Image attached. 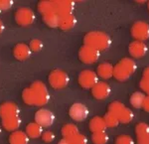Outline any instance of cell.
Instances as JSON below:
<instances>
[{
  "mask_svg": "<svg viewBox=\"0 0 149 144\" xmlns=\"http://www.w3.org/2000/svg\"><path fill=\"white\" fill-rule=\"evenodd\" d=\"M22 98L24 102L28 105L42 106L48 104L50 95L45 83L40 81H36L31 85L30 88H27L23 90Z\"/></svg>",
  "mask_w": 149,
  "mask_h": 144,
  "instance_id": "cell-1",
  "label": "cell"
},
{
  "mask_svg": "<svg viewBox=\"0 0 149 144\" xmlns=\"http://www.w3.org/2000/svg\"><path fill=\"white\" fill-rule=\"evenodd\" d=\"M84 40H85V45L95 48L100 52L109 49L111 44L109 36L103 32H98V31L88 33Z\"/></svg>",
  "mask_w": 149,
  "mask_h": 144,
  "instance_id": "cell-2",
  "label": "cell"
},
{
  "mask_svg": "<svg viewBox=\"0 0 149 144\" xmlns=\"http://www.w3.org/2000/svg\"><path fill=\"white\" fill-rule=\"evenodd\" d=\"M136 64L132 59L125 58L122 59L113 69V77L117 81H127L135 73Z\"/></svg>",
  "mask_w": 149,
  "mask_h": 144,
  "instance_id": "cell-3",
  "label": "cell"
},
{
  "mask_svg": "<svg viewBox=\"0 0 149 144\" xmlns=\"http://www.w3.org/2000/svg\"><path fill=\"white\" fill-rule=\"evenodd\" d=\"M49 83L56 90H62L69 85L70 78L62 70H54L49 75Z\"/></svg>",
  "mask_w": 149,
  "mask_h": 144,
  "instance_id": "cell-4",
  "label": "cell"
},
{
  "mask_svg": "<svg viewBox=\"0 0 149 144\" xmlns=\"http://www.w3.org/2000/svg\"><path fill=\"white\" fill-rule=\"evenodd\" d=\"M15 21L20 26H29L34 23L35 21V13L30 8L22 7L19 8L15 13Z\"/></svg>",
  "mask_w": 149,
  "mask_h": 144,
  "instance_id": "cell-5",
  "label": "cell"
},
{
  "mask_svg": "<svg viewBox=\"0 0 149 144\" xmlns=\"http://www.w3.org/2000/svg\"><path fill=\"white\" fill-rule=\"evenodd\" d=\"M100 56V52L98 50L95 49L93 47L86 46L85 45L84 47L81 48L79 52V57L80 60L85 64H93L98 61Z\"/></svg>",
  "mask_w": 149,
  "mask_h": 144,
  "instance_id": "cell-6",
  "label": "cell"
},
{
  "mask_svg": "<svg viewBox=\"0 0 149 144\" xmlns=\"http://www.w3.org/2000/svg\"><path fill=\"white\" fill-rule=\"evenodd\" d=\"M131 35L136 41L143 42L147 40L149 38V25L143 21L134 23L131 28Z\"/></svg>",
  "mask_w": 149,
  "mask_h": 144,
  "instance_id": "cell-7",
  "label": "cell"
},
{
  "mask_svg": "<svg viewBox=\"0 0 149 144\" xmlns=\"http://www.w3.org/2000/svg\"><path fill=\"white\" fill-rule=\"evenodd\" d=\"M97 83V75L91 70H85L79 75V83L84 88H93Z\"/></svg>",
  "mask_w": 149,
  "mask_h": 144,
  "instance_id": "cell-8",
  "label": "cell"
},
{
  "mask_svg": "<svg viewBox=\"0 0 149 144\" xmlns=\"http://www.w3.org/2000/svg\"><path fill=\"white\" fill-rule=\"evenodd\" d=\"M55 121V115L49 109H42L38 110L35 114V122L40 124L42 127L51 126Z\"/></svg>",
  "mask_w": 149,
  "mask_h": 144,
  "instance_id": "cell-9",
  "label": "cell"
},
{
  "mask_svg": "<svg viewBox=\"0 0 149 144\" xmlns=\"http://www.w3.org/2000/svg\"><path fill=\"white\" fill-rule=\"evenodd\" d=\"M69 114L74 120L76 121H84L88 116V109L86 105L83 104H74L70 107Z\"/></svg>",
  "mask_w": 149,
  "mask_h": 144,
  "instance_id": "cell-10",
  "label": "cell"
},
{
  "mask_svg": "<svg viewBox=\"0 0 149 144\" xmlns=\"http://www.w3.org/2000/svg\"><path fill=\"white\" fill-rule=\"evenodd\" d=\"M19 112H20V109L17 106V104L14 102H7L0 105V116L2 119L13 116H19Z\"/></svg>",
  "mask_w": 149,
  "mask_h": 144,
  "instance_id": "cell-11",
  "label": "cell"
},
{
  "mask_svg": "<svg viewBox=\"0 0 149 144\" xmlns=\"http://www.w3.org/2000/svg\"><path fill=\"white\" fill-rule=\"evenodd\" d=\"M110 86L104 81L98 83L92 88V93L97 99H105L110 95Z\"/></svg>",
  "mask_w": 149,
  "mask_h": 144,
  "instance_id": "cell-12",
  "label": "cell"
},
{
  "mask_svg": "<svg viewBox=\"0 0 149 144\" xmlns=\"http://www.w3.org/2000/svg\"><path fill=\"white\" fill-rule=\"evenodd\" d=\"M148 51V48L144 44L143 42L140 41H133L129 45V53L133 58H143L146 55Z\"/></svg>",
  "mask_w": 149,
  "mask_h": 144,
  "instance_id": "cell-13",
  "label": "cell"
},
{
  "mask_svg": "<svg viewBox=\"0 0 149 144\" xmlns=\"http://www.w3.org/2000/svg\"><path fill=\"white\" fill-rule=\"evenodd\" d=\"M55 5V12L59 14L60 16L67 15V14H72V11L74 10V3L73 1H54Z\"/></svg>",
  "mask_w": 149,
  "mask_h": 144,
  "instance_id": "cell-14",
  "label": "cell"
},
{
  "mask_svg": "<svg viewBox=\"0 0 149 144\" xmlns=\"http://www.w3.org/2000/svg\"><path fill=\"white\" fill-rule=\"evenodd\" d=\"M31 49L28 45L26 44H17L13 49V55L19 61H24V60H27L31 55Z\"/></svg>",
  "mask_w": 149,
  "mask_h": 144,
  "instance_id": "cell-15",
  "label": "cell"
},
{
  "mask_svg": "<svg viewBox=\"0 0 149 144\" xmlns=\"http://www.w3.org/2000/svg\"><path fill=\"white\" fill-rule=\"evenodd\" d=\"M77 24V19L73 14H67V15L60 16L59 27L63 30H70L74 28Z\"/></svg>",
  "mask_w": 149,
  "mask_h": 144,
  "instance_id": "cell-16",
  "label": "cell"
},
{
  "mask_svg": "<svg viewBox=\"0 0 149 144\" xmlns=\"http://www.w3.org/2000/svg\"><path fill=\"white\" fill-rule=\"evenodd\" d=\"M21 119L19 116L8 117V118L2 119V125L8 131H16L20 127Z\"/></svg>",
  "mask_w": 149,
  "mask_h": 144,
  "instance_id": "cell-17",
  "label": "cell"
},
{
  "mask_svg": "<svg viewBox=\"0 0 149 144\" xmlns=\"http://www.w3.org/2000/svg\"><path fill=\"white\" fill-rule=\"evenodd\" d=\"M26 134L29 136V138H38L42 136L43 127L37 122H31L26 126Z\"/></svg>",
  "mask_w": 149,
  "mask_h": 144,
  "instance_id": "cell-18",
  "label": "cell"
},
{
  "mask_svg": "<svg viewBox=\"0 0 149 144\" xmlns=\"http://www.w3.org/2000/svg\"><path fill=\"white\" fill-rule=\"evenodd\" d=\"M9 142L10 144H28L29 136L26 134V132L16 130L10 135Z\"/></svg>",
  "mask_w": 149,
  "mask_h": 144,
  "instance_id": "cell-19",
  "label": "cell"
},
{
  "mask_svg": "<svg viewBox=\"0 0 149 144\" xmlns=\"http://www.w3.org/2000/svg\"><path fill=\"white\" fill-rule=\"evenodd\" d=\"M114 67L109 63H102L97 67V75L102 79H109L113 76Z\"/></svg>",
  "mask_w": 149,
  "mask_h": 144,
  "instance_id": "cell-20",
  "label": "cell"
},
{
  "mask_svg": "<svg viewBox=\"0 0 149 144\" xmlns=\"http://www.w3.org/2000/svg\"><path fill=\"white\" fill-rule=\"evenodd\" d=\"M107 127V124H105V121H104V119H103V117L95 116L91 119V121H90V129L93 133L98 132V131H104Z\"/></svg>",
  "mask_w": 149,
  "mask_h": 144,
  "instance_id": "cell-21",
  "label": "cell"
},
{
  "mask_svg": "<svg viewBox=\"0 0 149 144\" xmlns=\"http://www.w3.org/2000/svg\"><path fill=\"white\" fill-rule=\"evenodd\" d=\"M43 20L46 23V25H48L51 28H55V27H59L60 24V15L57 14L56 12H52V13L46 14L43 17Z\"/></svg>",
  "mask_w": 149,
  "mask_h": 144,
  "instance_id": "cell-22",
  "label": "cell"
},
{
  "mask_svg": "<svg viewBox=\"0 0 149 144\" xmlns=\"http://www.w3.org/2000/svg\"><path fill=\"white\" fill-rule=\"evenodd\" d=\"M146 95L144 93L140 92H136L134 93H132V95L130 97V104L135 109H141L143 106V102L145 99Z\"/></svg>",
  "mask_w": 149,
  "mask_h": 144,
  "instance_id": "cell-23",
  "label": "cell"
},
{
  "mask_svg": "<svg viewBox=\"0 0 149 144\" xmlns=\"http://www.w3.org/2000/svg\"><path fill=\"white\" fill-rule=\"evenodd\" d=\"M38 10H39L40 13H42L43 15H46V14L55 12L54 1H41L40 3L38 4Z\"/></svg>",
  "mask_w": 149,
  "mask_h": 144,
  "instance_id": "cell-24",
  "label": "cell"
},
{
  "mask_svg": "<svg viewBox=\"0 0 149 144\" xmlns=\"http://www.w3.org/2000/svg\"><path fill=\"white\" fill-rule=\"evenodd\" d=\"M109 135L105 131H98L93 132L92 136V140L95 144H107L109 142Z\"/></svg>",
  "mask_w": 149,
  "mask_h": 144,
  "instance_id": "cell-25",
  "label": "cell"
},
{
  "mask_svg": "<svg viewBox=\"0 0 149 144\" xmlns=\"http://www.w3.org/2000/svg\"><path fill=\"white\" fill-rule=\"evenodd\" d=\"M77 133H79V129H78V127L73 123L66 124V125H64L63 128H62V135L64 136V138H70Z\"/></svg>",
  "mask_w": 149,
  "mask_h": 144,
  "instance_id": "cell-26",
  "label": "cell"
},
{
  "mask_svg": "<svg viewBox=\"0 0 149 144\" xmlns=\"http://www.w3.org/2000/svg\"><path fill=\"white\" fill-rule=\"evenodd\" d=\"M103 119H104L107 126L109 127V128H112V127L117 126V125H118V123H119L118 117H117L116 115H114L113 113H111V112H109V111L104 115Z\"/></svg>",
  "mask_w": 149,
  "mask_h": 144,
  "instance_id": "cell-27",
  "label": "cell"
},
{
  "mask_svg": "<svg viewBox=\"0 0 149 144\" xmlns=\"http://www.w3.org/2000/svg\"><path fill=\"white\" fill-rule=\"evenodd\" d=\"M133 117L134 115L132 110L127 109V107H124V109L121 111V113L118 115L119 122H122V123H129L133 119Z\"/></svg>",
  "mask_w": 149,
  "mask_h": 144,
  "instance_id": "cell-28",
  "label": "cell"
},
{
  "mask_svg": "<svg viewBox=\"0 0 149 144\" xmlns=\"http://www.w3.org/2000/svg\"><path fill=\"white\" fill-rule=\"evenodd\" d=\"M124 105L123 104H121V102H111V104H109V111L111 112V113H113L114 115H116L117 117H118V115L121 113V111L124 109Z\"/></svg>",
  "mask_w": 149,
  "mask_h": 144,
  "instance_id": "cell-29",
  "label": "cell"
},
{
  "mask_svg": "<svg viewBox=\"0 0 149 144\" xmlns=\"http://www.w3.org/2000/svg\"><path fill=\"white\" fill-rule=\"evenodd\" d=\"M71 144H88V139L84 134H81L80 132L74 134L72 137L68 138Z\"/></svg>",
  "mask_w": 149,
  "mask_h": 144,
  "instance_id": "cell-30",
  "label": "cell"
},
{
  "mask_svg": "<svg viewBox=\"0 0 149 144\" xmlns=\"http://www.w3.org/2000/svg\"><path fill=\"white\" fill-rule=\"evenodd\" d=\"M136 135L137 137H141V136H145L149 134V125L146 123H138L135 128Z\"/></svg>",
  "mask_w": 149,
  "mask_h": 144,
  "instance_id": "cell-31",
  "label": "cell"
},
{
  "mask_svg": "<svg viewBox=\"0 0 149 144\" xmlns=\"http://www.w3.org/2000/svg\"><path fill=\"white\" fill-rule=\"evenodd\" d=\"M29 47H30L31 51L39 52V51H41V50L43 49V43H42V41L39 40V39H33L30 42Z\"/></svg>",
  "mask_w": 149,
  "mask_h": 144,
  "instance_id": "cell-32",
  "label": "cell"
},
{
  "mask_svg": "<svg viewBox=\"0 0 149 144\" xmlns=\"http://www.w3.org/2000/svg\"><path fill=\"white\" fill-rule=\"evenodd\" d=\"M115 144H134V141L129 135H120L116 138Z\"/></svg>",
  "mask_w": 149,
  "mask_h": 144,
  "instance_id": "cell-33",
  "label": "cell"
},
{
  "mask_svg": "<svg viewBox=\"0 0 149 144\" xmlns=\"http://www.w3.org/2000/svg\"><path fill=\"white\" fill-rule=\"evenodd\" d=\"M13 6L12 0H0V11L1 10H9Z\"/></svg>",
  "mask_w": 149,
  "mask_h": 144,
  "instance_id": "cell-34",
  "label": "cell"
},
{
  "mask_svg": "<svg viewBox=\"0 0 149 144\" xmlns=\"http://www.w3.org/2000/svg\"><path fill=\"white\" fill-rule=\"evenodd\" d=\"M41 137H42V139L45 142H52L55 139V134L52 131H45V132H43Z\"/></svg>",
  "mask_w": 149,
  "mask_h": 144,
  "instance_id": "cell-35",
  "label": "cell"
},
{
  "mask_svg": "<svg viewBox=\"0 0 149 144\" xmlns=\"http://www.w3.org/2000/svg\"><path fill=\"white\" fill-rule=\"evenodd\" d=\"M140 86L144 92L147 93L149 95V80H147V79H145V78H142V80L140 81Z\"/></svg>",
  "mask_w": 149,
  "mask_h": 144,
  "instance_id": "cell-36",
  "label": "cell"
},
{
  "mask_svg": "<svg viewBox=\"0 0 149 144\" xmlns=\"http://www.w3.org/2000/svg\"><path fill=\"white\" fill-rule=\"evenodd\" d=\"M138 144H149V134L145 136H141V137H137Z\"/></svg>",
  "mask_w": 149,
  "mask_h": 144,
  "instance_id": "cell-37",
  "label": "cell"
},
{
  "mask_svg": "<svg viewBox=\"0 0 149 144\" xmlns=\"http://www.w3.org/2000/svg\"><path fill=\"white\" fill-rule=\"evenodd\" d=\"M143 109L146 110V111L149 112V95L148 97H145V99H144V102H143Z\"/></svg>",
  "mask_w": 149,
  "mask_h": 144,
  "instance_id": "cell-38",
  "label": "cell"
},
{
  "mask_svg": "<svg viewBox=\"0 0 149 144\" xmlns=\"http://www.w3.org/2000/svg\"><path fill=\"white\" fill-rule=\"evenodd\" d=\"M143 78L149 80V68L145 69V71H144V73H143Z\"/></svg>",
  "mask_w": 149,
  "mask_h": 144,
  "instance_id": "cell-39",
  "label": "cell"
},
{
  "mask_svg": "<svg viewBox=\"0 0 149 144\" xmlns=\"http://www.w3.org/2000/svg\"><path fill=\"white\" fill-rule=\"evenodd\" d=\"M58 144H71V143H70L68 138H63L62 140H60V142Z\"/></svg>",
  "mask_w": 149,
  "mask_h": 144,
  "instance_id": "cell-40",
  "label": "cell"
},
{
  "mask_svg": "<svg viewBox=\"0 0 149 144\" xmlns=\"http://www.w3.org/2000/svg\"><path fill=\"white\" fill-rule=\"evenodd\" d=\"M3 31H4V24L1 20H0V34H1Z\"/></svg>",
  "mask_w": 149,
  "mask_h": 144,
  "instance_id": "cell-41",
  "label": "cell"
},
{
  "mask_svg": "<svg viewBox=\"0 0 149 144\" xmlns=\"http://www.w3.org/2000/svg\"><path fill=\"white\" fill-rule=\"evenodd\" d=\"M148 9H149V4H148Z\"/></svg>",
  "mask_w": 149,
  "mask_h": 144,
  "instance_id": "cell-42",
  "label": "cell"
},
{
  "mask_svg": "<svg viewBox=\"0 0 149 144\" xmlns=\"http://www.w3.org/2000/svg\"><path fill=\"white\" fill-rule=\"evenodd\" d=\"M0 132H1V129H0Z\"/></svg>",
  "mask_w": 149,
  "mask_h": 144,
  "instance_id": "cell-43",
  "label": "cell"
}]
</instances>
